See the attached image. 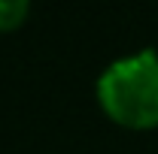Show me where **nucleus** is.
Segmentation results:
<instances>
[{
    "mask_svg": "<svg viewBox=\"0 0 158 154\" xmlns=\"http://www.w3.org/2000/svg\"><path fill=\"white\" fill-rule=\"evenodd\" d=\"M100 112L125 130L158 127V52L143 48L116 58L94 82Z\"/></svg>",
    "mask_w": 158,
    "mask_h": 154,
    "instance_id": "f257e3e1",
    "label": "nucleus"
},
{
    "mask_svg": "<svg viewBox=\"0 0 158 154\" xmlns=\"http://www.w3.org/2000/svg\"><path fill=\"white\" fill-rule=\"evenodd\" d=\"M31 15V0H0V33H12Z\"/></svg>",
    "mask_w": 158,
    "mask_h": 154,
    "instance_id": "f03ea898",
    "label": "nucleus"
}]
</instances>
